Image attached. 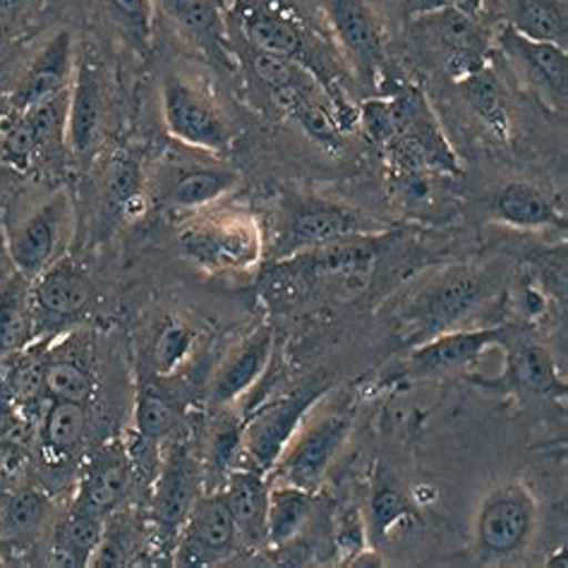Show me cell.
<instances>
[{
	"label": "cell",
	"instance_id": "1",
	"mask_svg": "<svg viewBox=\"0 0 568 568\" xmlns=\"http://www.w3.org/2000/svg\"><path fill=\"white\" fill-rule=\"evenodd\" d=\"M537 501L523 483H504L485 497L475 518L477 549L487 559H506L530 542Z\"/></svg>",
	"mask_w": 568,
	"mask_h": 568
},
{
	"label": "cell",
	"instance_id": "2",
	"mask_svg": "<svg viewBox=\"0 0 568 568\" xmlns=\"http://www.w3.org/2000/svg\"><path fill=\"white\" fill-rule=\"evenodd\" d=\"M181 247L209 272H243L260 260V231L247 216L202 219L181 233Z\"/></svg>",
	"mask_w": 568,
	"mask_h": 568
},
{
	"label": "cell",
	"instance_id": "3",
	"mask_svg": "<svg viewBox=\"0 0 568 568\" xmlns=\"http://www.w3.org/2000/svg\"><path fill=\"white\" fill-rule=\"evenodd\" d=\"M320 396V388H303V392H293L254 413L243 425V456L250 463L247 468L262 475L276 468L278 458Z\"/></svg>",
	"mask_w": 568,
	"mask_h": 568
},
{
	"label": "cell",
	"instance_id": "4",
	"mask_svg": "<svg viewBox=\"0 0 568 568\" xmlns=\"http://www.w3.org/2000/svg\"><path fill=\"white\" fill-rule=\"evenodd\" d=\"M487 288L480 276L466 268H456L439 276L435 283L415 297L408 310V320L415 324L417 338H432L444 332H454L466 322L485 301Z\"/></svg>",
	"mask_w": 568,
	"mask_h": 568
},
{
	"label": "cell",
	"instance_id": "5",
	"mask_svg": "<svg viewBox=\"0 0 568 568\" xmlns=\"http://www.w3.org/2000/svg\"><path fill=\"white\" fill-rule=\"evenodd\" d=\"M163 123L171 138L204 152H223L231 144V130L221 113L197 89L178 74H169L161 89Z\"/></svg>",
	"mask_w": 568,
	"mask_h": 568
},
{
	"label": "cell",
	"instance_id": "6",
	"mask_svg": "<svg viewBox=\"0 0 568 568\" xmlns=\"http://www.w3.org/2000/svg\"><path fill=\"white\" fill-rule=\"evenodd\" d=\"M70 212L72 206L68 194L55 192L10 235V257L22 276L32 281L43 268L61 260L70 229Z\"/></svg>",
	"mask_w": 568,
	"mask_h": 568
},
{
	"label": "cell",
	"instance_id": "7",
	"mask_svg": "<svg viewBox=\"0 0 568 568\" xmlns=\"http://www.w3.org/2000/svg\"><path fill=\"white\" fill-rule=\"evenodd\" d=\"M241 542L231 508L221 491L212 497H200L181 528V540L175 549L178 566H216L233 557Z\"/></svg>",
	"mask_w": 568,
	"mask_h": 568
},
{
	"label": "cell",
	"instance_id": "8",
	"mask_svg": "<svg viewBox=\"0 0 568 568\" xmlns=\"http://www.w3.org/2000/svg\"><path fill=\"white\" fill-rule=\"evenodd\" d=\"M351 420L346 415L332 413L303 429L301 437H293L286 452L278 458L281 483L295 485L307 491H315L322 483L324 473L332 466L334 458L348 439Z\"/></svg>",
	"mask_w": 568,
	"mask_h": 568
},
{
	"label": "cell",
	"instance_id": "9",
	"mask_svg": "<svg viewBox=\"0 0 568 568\" xmlns=\"http://www.w3.org/2000/svg\"><path fill=\"white\" fill-rule=\"evenodd\" d=\"M200 499V468L190 446L178 444L161 463L154 489V520L166 535L185 526L194 501Z\"/></svg>",
	"mask_w": 568,
	"mask_h": 568
},
{
	"label": "cell",
	"instance_id": "10",
	"mask_svg": "<svg viewBox=\"0 0 568 568\" xmlns=\"http://www.w3.org/2000/svg\"><path fill=\"white\" fill-rule=\"evenodd\" d=\"M506 332L501 326L495 328H473V332H444L432 336L408 355V372L415 377H442L452 375L477 361L489 346L504 343Z\"/></svg>",
	"mask_w": 568,
	"mask_h": 568
},
{
	"label": "cell",
	"instance_id": "11",
	"mask_svg": "<svg viewBox=\"0 0 568 568\" xmlns=\"http://www.w3.org/2000/svg\"><path fill=\"white\" fill-rule=\"evenodd\" d=\"M499 47L511 61L526 72V78L551 99H566L568 92V53L566 47L555 41H540L520 34L511 24H504L499 32Z\"/></svg>",
	"mask_w": 568,
	"mask_h": 568
},
{
	"label": "cell",
	"instance_id": "12",
	"mask_svg": "<svg viewBox=\"0 0 568 568\" xmlns=\"http://www.w3.org/2000/svg\"><path fill=\"white\" fill-rule=\"evenodd\" d=\"M377 245L369 235H351L320 247L303 250L293 264L310 276L338 281L343 286H363L377 266Z\"/></svg>",
	"mask_w": 568,
	"mask_h": 568
},
{
	"label": "cell",
	"instance_id": "13",
	"mask_svg": "<svg viewBox=\"0 0 568 568\" xmlns=\"http://www.w3.org/2000/svg\"><path fill=\"white\" fill-rule=\"evenodd\" d=\"M326 12L355 68L375 80L384 65V43L369 6L365 0H326Z\"/></svg>",
	"mask_w": 568,
	"mask_h": 568
},
{
	"label": "cell",
	"instance_id": "14",
	"mask_svg": "<svg viewBox=\"0 0 568 568\" xmlns=\"http://www.w3.org/2000/svg\"><path fill=\"white\" fill-rule=\"evenodd\" d=\"M103 121V97H101V78L97 65L82 58L74 65L72 89L68 99V125L65 140L74 159H89L99 144V132Z\"/></svg>",
	"mask_w": 568,
	"mask_h": 568
},
{
	"label": "cell",
	"instance_id": "15",
	"mask_svg": "<svg viewBox=\"0 0 568 568\" xmlns=\"http://www.w3.org/2000/svg\"><path fill=\"white\" fill-rule=\"evenodd\" d=\"M32 307L34 317L68 320L80 315L92 303V283L78 264L58 260L49 268L32 278Z\"/></svg>",
	"mask_w": 568,
	"mask_h": 568
},
{
	"label": "cell",
	"instance_id": "16",
	"mask_svg": "<svg viewBox=\"0 0 568 568\" xmlns=\"http://www.w3.org/2000/svg\"><path fill=\"white\" fill-rule=\"evenodd\" d=\"M74 49L68 32L55 34L29 65L24 80L12 94V109L24 111L34 103L68 92L74 78Z\"/></svg>",
	"mask_w": 568,
	"mask_h": 568
},
{
	"label": "cell",
	"instance_id": "17",
	"mask_svg": "<svg viewBox=\"0 0 568 568\" xmlns=\"http://www.w3.org/2000/svg\"><path fill=\"white\" fill-rule=\"evenodd\" d=\"M132 487V458L121 444H106L87 463L78 499L94 511L109 516L128 497Z\"/></svg>",
	"mask_w": 568,
	"mask_h": 568
},
{
	"label": "cell",
	"instance_id": "18",
	"mask_svg": "<svg viewBox=\"0 0 568 568\" xmlns=\"http://www.w3.org/2000/svg\"><path fill=\"white\" fill-rule=\"evenodd\" d=\"M272 328L260 326L257 332L247 341H243L241 346L229 355V361L219 367L212 388H209V400H212L216 408H223L231 406V403L241 398L245 392H250L264 375L268 357H272Z\"/></svg>",
	"mask_w": 568,
	"mask_h": 568
},
{
	"label": "cell",
	"instance_id": "19",
	"mask_svg": "<svg viewBox=\"0 0 568 568\" xmlns=\"http://www.w3.org/2000/svg\"><path fill=\"white\" fill-rule=\"evenodd\" d=\"M221 495L231 508L241 542L247 547L266 542L268 483L264 475L252 468H233L226 475V487L221 489Z\"/></svg>",
	"mask_w": 568,
	"mask_h": 568
},
{
	"label": "cell",
	"instance_id": "20",
	"mask_svg": "<svg viewBox=\"0 0 568 568\" xmlns=\"http://www.w3.org/2000/svg\"><path fill=\"white\" fill-rule=\"evenodd\" d=\"M489 216L518 231L564 229L566 219L547 194L530 183H508L489 200Z\"/></svg>",
	"mask_w": 568,
	"mask_h": 568
},
{
	"label": "cell",
	"instance_id": "21",
	"mask_svg": "<svg viewBox=\"0 0 568 568\" xmlns=\"http://www.w3.org/2000/svg\"><path fill=\"white\" fill-rule=\"evenodd\" d=\"M351 235H367L363 219L355 212L334 204H310L295 212L286 247L288 252H303Z\"/></svg>",
	"mask_w": 568,
	"mask_h": 568
},
{
	"label": "cell",
	"instance_id": "22",
	"mask_svg": "<svg viewBox=\"0 0 568 568\" xmlns=\"http://www.w3.org/2000/svg\"><path fill=\"white\" fill-rule=\"evenodd\" d=\"M106 518L94 508L74 501L53 537V564L65 568L92 566V559L106 532Z\"/></svg>",
	"mask_w": 568,
	"mask_h": 568
},
{
	"label": "cell",
	"instance_id": "23",
	"mask_svg": "<svg viewBox=\"0 0 568 568\" xmlns=\"http://www.w3.org/2000/svg\"><path fill=\"white\" fill-rule=\"evenodd\" d=\"M241 175L231 169H216V166H194L175 171L171 185L163 190V200L173 209H202L226 197L231 190H235Z\"/></svg>",
	"mask_w": 568,
	"mask_h": 568
},
{
	"label": "cell",
	"instance_id": "24",
	"mask_svg": "<svg viewBox=\"0 0 568 568\" xmlns=\"http://www.w3.org/2000/svg\"><path fill=\"white\" fill-rule=\"evenodd\" d=\"M29 288V278L20 272L0 288V357L24 351L34 338L37 317Z\"/></svg>",
	"mask_w": 568,
	"mask_h": 568
},
{
	"label": "cell",
	"instance_id": "25",
	"mask_svg": "<svg viewBox=\"0 0 568 568\" xmlns=\"http://www.w3.org/2000/svg\"><path fill=\"white\" fill-rule=\"evenodd\" d=\"M243 32L257 51L288 58L301 63L305 55V34L293 20L266 8H247L243 14Z\"/></svg>",
	"mask_w": 568,
	"mask_h": 568
},
{
	"label": "cell",
	"instance_id": "26",
	"mask_svg": "<svg viewBox=\"0 0 568 568\" xmlns=\"http://www.w3.org/2000/svg\"><path fill=\"white\" fill-rule=\"evenodd\" d=\"M312 514V491L295 485H274L268 487V508H266V542L286 545L305 528Z\"/></svg>",
	"mask_w": 568,
	"mask_h": 568
},
{
	"label": "cell",
	"instance_id": "27",
	"mask_svg": "<svg viewBox=\"0 0 568 568\" xmlns=\"http://www.w3.org/2000/svg\"><path fill=\"white\" fill-rule=\"evenodd\" d=\"M508 379L520 392L535 396H557L566 392L564 379L557 375L555 361L537 343H523V346L508 353Z\"/></svg>",
	"mask_w": 568,
	"mask_h": 568
},
{
	"label": "cell",
	"instance_id": "28",
	"mask_svg": "<svg viewBox=\"0 0 568 568\" xmlns=\"http://www.w3.org/2000/svg\"><path fill=\"white\" fill-rule=\"evenodd\" d=\"M423 27L448 53H487L489 39L485 27L477 18H470V14H463L448 8H435L423 18Z\"/></svg>",
	"mask_w": 568,
	"mask_h": 568
},
{
	"label": "cell",
	"instance_id": "29",
	"mask_svg": "<svg viewBox=\"0 0 568 568\" xmlns=\"http://www.w3.org/2000/svg\"><path fill=\"white\" fill-rule=\"evenodd\" d=\"M87 429V403L53 400L41 425L43 452L51 458H65L84 439Z\"/></svg>",
	"mask_w": 568,
	"mask_h": 568
},
{
	"label": "cell",
	"instance_id": "30",
	"mask_svg": "<svg viewBox=\"0 0 568 568\" xmlns=\"http://www.w3.org/2000/svg\"><path fill=\"white\" fill-rule=\"evenodd\" d=\"M466 99L470 101L473 111L477 118L497 134V138H506L508 134V106H506V89L497 72L489 65H483L477 72H473L468 80L460 82Z\"/></svg>",
	"mask_w": 568,
	"mask_h": 568
},
{
	"label": "cell",
	"instance_id": "31",
	"mask_svg": "<svg viewBox=\"0 0 568 568\" xmlns=\"http://www.w3.org/2000/svg\"><path fill=\"white\" fill-rule=\"evenodd\" d=\"M178 423H181V410L166 388L144 382L138 392V408H134V425L140 437L144 442H161L173 435Z\"/></svg>",
	"mask_w": 568,
	"mask_h": 568
},
{
	"label": "cell",
	"instance_id": "32",
	"mask_svg": "<svg viewBox=\"0 0 568 568\" xmlns=\"http://www.w3.org/2000/svg\"><path fill=\"white\" fill-rule=\"evenodd\" d=\"M511 24L520 34L540 41H555L566 47L568 22L561 0H516Z\"/></svg>",
	"mask_w": 568,
	"mask_h": 568
},
{
	"label": "cell",
	"instance_id": "33",
	"mask_svg": "<svg viewBox=\"0 0 568 568\" xmlns=\"http://www.w3.org/2000/svg\"><path fill=\"white\" fill-rule=\"evenodd\" d=\"M43 392L53 400L89 403L94 396V377L78 361H47L43 365Z\"/></svg>",
	"mask_w": 568,
	"mask_h": 568
},
{
	"label": "cell",
	"instance_id": "34",
	"mask_svg": "<svg viewBox=\"0 0 568 568\" xmlns=\"http://www.w3.org/2000/svg\"><path fill=\"white\" fill-rule=\"evenodd\" d=\"M175 22L185 27L200 41L221 47L223 43V20L214 0H163Z\"/></svg>",
	"mask_w": 568,
	"mask_h": 568
},
{
	"label": "cell",
	"instance_id": "35",
	"mask_svg": "<svg viewBox=\"0 0 568 568\" xmlns=\"http://www.w3.org/2000/svg\"><path fill=\"white\" fill-rule=\"evenodd\" d=\"M106 197L118 212L138 216L134 209H140V202L144 197V181L138 161H132L128 156L113 159L106 173Z\"/></svg>",
	"mask_w": 568,
	"mask_h": 568
},
{
	"label": "cell",
	"instance_id": "36",
	"mask_svg": "<svg viewBox=\"0 0 568 568\" xmlns=\"http://www.w3.org/2000/svg\"><path fill=\"white\" fill-rule=\"evenodd\" d=\"M192 343H194V332L187 328V324L175 322V320L163 324L154 338V353H152L156 375L161 377L173 375V372L187 361Z\"/></svg>",
	"mask_w": 568,
	"mask_h": 568
},
{
	"label": "cell",
	"instance_id": "37",
	"mask_svg": "<svg viewBox=\"0 0 568 568\" xmlns=\"http://www.w3.org/2000/svg\"><path fill=\"white\" fill-rule=\"evenodd\" d=\"M252 70L272 97L288 92V89H295V87L310 84L307 80L310 74L303 70L301 63L288 61V58H281V55L264 53V51H254Z\"/></svg>",
	"mask_w": 568,
	"mask_h": 568
},
{
	"label": "cell",
	"instance_id": "38",
	"mask_svg": "<svg viewBox=\"0 0 568 568\" xmlns=\"http://www.w3.org/2000/svg\"><path fill=\"white\" fill-rule=\"evenodd\" d=\"M243 454V425L231 415H221L209 439V468L226 477Z\"/></svg>",
	"mask_w": 568,
	"mask_h": 568
},
{
	"label": "cell",
	"instance_id": "39",
	"mask_svg": "<svg viewBox=\"0 0 568 568\" xmlns=\"http://www.w3.org/2000/svg\"><path fill=\"white\" fill-rule=\"evenodd\" d=\"M288 115L310 134L312 140L320 142L322 146L336 149L341 144V130H338L336 118L310 94L297 101L295 106L288 111Z\"/></svg>",
	"mask_w": 568,
	"mask_h": 568
},
{
	"label": "cell",
	"instance_id": "40",
	"mask_svg": "<svg viewBox=\"0 0 568 568\" xmlns=\"http://www.w3.org/2000/svg\"><path fill=\"white\" fill-rule=\"evenodd\" d=\"M106 6L111 8L118 24H121L132 39H138L140 43L149 41L154 24L152 0H106Z\"/></svg>",
	"mask_w": 568,
	"mask_h": 568
},
{
	"label": "cell",
	"instance_id": "41",
	"mask_svg": "<svg viewBox=\"0 0 568 568\" xmlns=\"http://www.w3.org/2000/svg\"><path fill=\"white\" fill-rule=\"evenodd\" d=\"M408 516V504L400 497V491L392 485H382L369 504V523L375 537H382L394 528L396 523Z\"/></svg>",
	"mask_w": 568,
	"mask_h": 568
},
{
	"label": "cell",
	"instance_id": "42",
	"mask_svg": "<svg viewBox=\"0 0 568 568\" xmlns=\"http://www.w3.org/2000/svg\"><path fill=\"white\" fill-rule=\"evenodd\" d=\"M361 118H363L367 138L375 144L388 146L396 140L398 130H396V115H394L392 101H365Z\"/></svg>",
	"mask_w": 568,
	"mask_h": 568
},
{
	"label": "cell",
	"instance_id": "43",
	"mask_svg": "<svg viewBox=\"0 0 568 568\" xmlns=\"http://www.w3.org/2000/svg\"><path fill=\"white\" fill-rule=\"evenodd\" d=\"M43 365H47V363L24 361L12 369L10 392H12L14 400L27 403V400H32L34 396H39V392H43Z\"/></svg>",
	"mask_w": 568,
	"mask_h": 568
},
{
	"label": "cell",
	"instance_id": "44",
	"mask_svg": "<svg viewBox=\"0 0 568 568\" xmlns=\"http://www.w3.org/2000/svg\"><path fill=\"white\" fill-rule=\"evenodd\" d=\"M43 514V501L41 497L32 495V491H22V495L14 497L8 506V520L14 528H29L41 518Z\"/></svg>",
	"mask_w": 568,
	"mask_h": 568
},
{
	"label": "cell",
	"instance_id": "45",
	"mask_svg": "<svg viewBox=\"0 0 568 568\" xmlns=\"http://www.w3.org/2000/svg\"><path fill=\"white\" fill-rule=\"evenodd\" d=\"M437 8H448L480 20V14L485 10V0H437Z\"/></svg>",
	"mask_w": 568,
	"mask_h": 568
},
{
	"label": "cell",
	"instance_id": "46",
	"mask_svg": "<svg viewBox=\"0 0 568 568\" xmlns=\"http://www.w3.org/2000/svg\"><path fill=\"white\" fill-rule=\"evenodd\" d=\"M22 0H0V37H3L18 18Z\"/></svg>",
	"mask_w": 568,
	"mask_h": 568
}]
</instances>
